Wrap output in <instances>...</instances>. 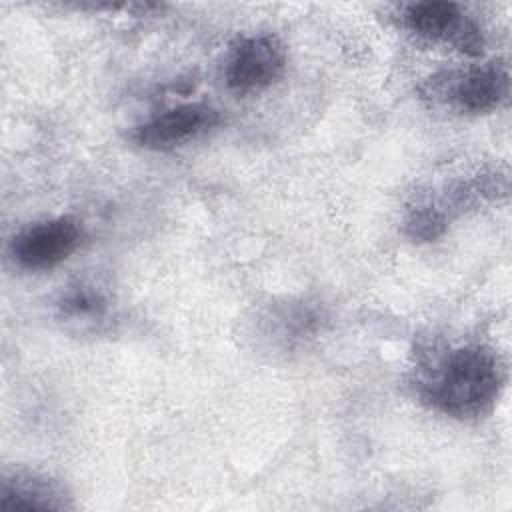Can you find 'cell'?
<instances>
[{
	"instance_id": "1",
	"label": "cell",
	"mask_w": 512,
	"mask_h": 512,
	"mask_svg": "<svg viewBox=\"0 0 512 512\" xmlns=\"http://www.w3.org/2000/svg\"><path fill=\"white\" fill-rule=\"evenodd\" d=\"M502 388L496 354L480 344L450 350L424 382V398L452 418H474L492 408Z\"/></svg>"
},
{
	"instance_id": "2",
	"label": "cell",
	"mask_w": 512,
	"mask_h": 512,
	"mask_svg": "<svg viewBox=\"0 0 512 512\" xmlns=\"http://www.w3.org/2000/svg\"><path fill=\"white\" fill-rule=\"evenodd\" d=\"M286 68V48L274 34L240 38L224 68L226 86L236 94H254L272 86Z\"/></svg>"
},
{
	"instance_id": "3",
	"label": "cell",
	"mask_w": 512,
	"mask_h": 512,
	"mask_svg": "<svg viewBox=\"0 0 512 512\" xmlns=\"http://www.w3.org/2000/svg\"><path fill=\"white\" fill-rule=\"evenodd\" d=\"M82 242V226L72 216L32 224L12 238V258L26 270H48L68 260Z\"/></svg>"
},
{
	"instance_id": "4",
	"label": "cell",
	"mask_w": 512,
	"mask_h": 512,
	"mask_svg": "<svg viewBox=\"0 0 512 512\" xmlns=\"http://www.w3.org/2000/svg\"><path fill=\"white\" fill-rule=\"evenodd\" d=\"M406 28L426 40H442L468 56L482 52L480 28L454 2H416L404 10Z\"/></svg>"
},
{
	"instance_id": "5",
	"label": "cell",
	"mask_w": 512,
	"mask_h": 512,
	"mask_svg": "<svg viewBox=\"0 0 512 512\" xmlns=\"http://www.w3.org/2000/svg\"><path fill=\"white\" fill-rule=\"evenodd\" d=\"M220 112L206 102H188L170 108L138 126L134 138L148 150H174L220 124Z\"/></svg>"
},
{
	"instance_id": "6",
	"label": "cell",
	"mask_w": 512,
	"mask_h": 512,
	"mask_svg": "<svg viewBox=\"0 0 512 512\" xmlns=\"http://www.w3.org/2000/svg\"><path fill=\"white\" fill-rule=\"evenodd\" d=\"M436 92H442V96L460 112H492L508 94V70L502 64L490 62L464 72H454L436 86Z\"/></svg>"
},
{
	"instance_id": "7",
	"label": "cell",
	"mask_w": 512,
	"mask_h": 512,
	"mask_svg": "<svg viewBox=\"0 0 512 512\" xmlns=\"http://www.w3.org/2000/svg\"><path fill=\"white\" fill-rule=\"evenodd\" d=\"M70 508L64 488L42 474L14 470L4 476L0 486L2 512H32V510H64Z\"/></svg>"
},
{
	"instance_id": "8",
	"label": "cell",
	"mask_w": 512,
	"mask_h": 512,
	"mask_svg": "<svg viewBox=\"0 0 512 512\" xmlns=\"http://www.w3.org/2000/svg\"><path fill=\"white\" fill-rule=\"evenodd\" d=\"M58 312L68 322H82V324H96L108 312V298L90 284H76L68 286L60 300Z\"/></svg>"
},
{
	"instance_id": "9",
	"label": "cell",
	"mask_w": 512,
	"mask_h": 512,
	"mask_svg": "<svg viewBox=\"0 0 512 512\" xmlns=\"http://www.w3.org/2000/svg\"><path fill=\"white\" fill-rule=\"evenodd\" d=\"M446 222L442 212L434 208H420L414 210L406 222V230L416 240H434L442 234Z\"/></svg>"
}]
</instances>
